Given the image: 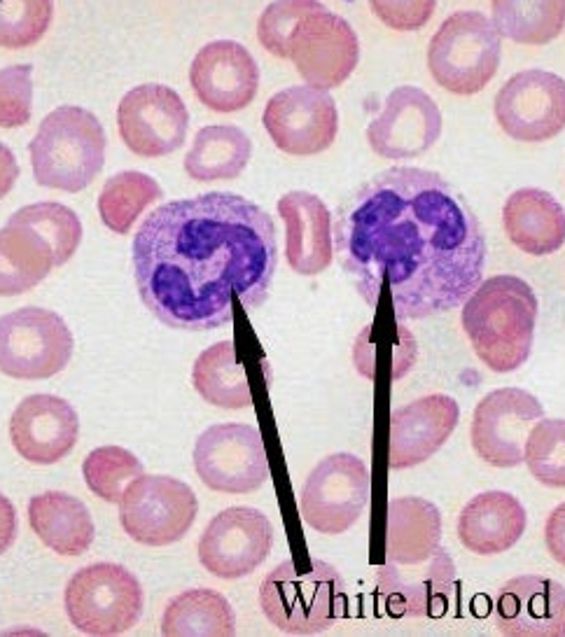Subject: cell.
<instances>
[{"label": "cell", "instance_id": "cell-13", "mask_svg": "<svg viewBox=\"0 0 565 637\" xmlns=\"http://www.w3.org/2000/svg\"><path fill=\"white\" fill-rule=\"evenodd\" d=\"M262 124L281 152L313 157L337 140L339 110L327 89L295 84L269 98Z\"/></svg>", "mask_w": 565, "mask_h": 637}, {"label": "cell", "instance_id": "cell-34", "mask_svg": "<svg viewBox=\"0 0 565 637\" xmlns=\"http://www.w3.org/2000/svg\"><path fill=\"white\" fill-rule=\"evenodd\" d=\"M162 199V187L141 171H122L108 178L99 194V215L115 234H129L145 208Z\"/></svg>", "mask_w": 565, "mask_h": 637}, {"label": "cell", "instance_id": "cell-39", "mask_svg": "<svg viewBox=\"0 0 565 637\" xmlns=\"http://www.w3.org/2000/svg\"><path fill=\"white\" fill-rule=\"evenodd\" d=\"M323 7L320 0H274L269 3L257 21L260 45L278 59H290V42L297 24L306 14L323 10Z\"/></svg>", "mask_w": 565, "mask_h": 637}, {"label": "cell", "instance_id": "cell-22", "mask_svg": "<svg viewBox=\"0 0 565 637\" xmlns=\"http://www.w3.org/2000/svg\"><path fill=\"white\" fill-rule=\"evenodd\" d=\"M460 406L449 395H428L390 413L388 465L395 472L430 460L451 437Z\"/></svg>", "mask_w": 565, "mask_h": 637}, {"label": "cell", "instance_id": "cell-17", "mask_svg": "<svg viewBox=\"0 0 565 637\" xmlns=\"http://www.w3.org/2000/svg\"><path fill=\"white\" fill-rule=\"evenodd\" d=\"M274 525L253 507L220 511L199 539V560L215 577L234 581L253 574L269 558Z\"/></svg>", "mask_w": 565, "mask_h": 637}, {"label": "cell", "instance_id": "cell-15", "mask_svg": "<svg viewBox=\"0 0 565 637\" xmlns=\"http://www.w3.org/2000/svg\"><path fill=\"white\" fill-rule=\"evenodd\" d=\"M290 59L304 84L341 87L360 61V40L344 17L323 7L299 21L290 42Z\"/></svg>", "mask_w": 565, "mask_h": 637}, {"label": "cell", "instance_id": "cell-7", "mask_svg": "<svg viewBox=\"0 0 565 637\" xmlns=\"http://www.w3.org/2000/svg\"><path fill=\"white\" fill-rule=\"evenodd\" d=\"M64 602L68 621L80 633L122 635L141 621L143 586L127 567L96 563L73 574Z\"/></svg>", "mask_w": 565, "mask_h": 637}, {"label": "cell", "instance_id": "cell-40", "mask_svg": "<svg viewBox=\"0 0 565 637\" xmlns=\"http://www.w3.org/2000/svg\"><path fill=\"white\" fill-rule=\"evenodd\" d=\"M33 110V66L0 68V129H19L29 124Z\"/></svg>", "mask_w": 565, "mask_h": 637}, {"label": "cell", "instance_id": "cell-42", "mask_svg": "<svg viewBox=\"0 0 565 637\" xmlns=\"http://www.w3.org/2000/svg\"><path fill=\"white\" fill-rule=\"evenodd\" d=\"M544 544L549 556L565 567V502L558 504L544 523Z\"/></svg>", "mask_w": 565, "mask_h": 637}, {"label": "cell", "instance_id": "cell-31", "mask_svg": "<svg viewBox=\"0 0 565 637\" xmlns=\"http://www.w3.org/2000/svg\"><path fill=\"white\" fill-rule=\"evenodd\" d=\"M192 383L201 399L218 409L239 411L253 404V392L234 341H220L206 348L194 362Z\"/></svg>", "mask_w": 565, "mask_h": 637}, {"label": "cell", "instance_id": "cell-11", "mask_svg": "<svg viewBox=\"0 0 565 637\" xmlns=\"http://www.w3.org/2000/svg\"><path fill=\"white\" fill-rule=\"evenodd\" d=\"M192 458L201 483L215 493H255L269 479L262 434L246 423L208 427L199 434Z\"/></svg>", "mask_w": 565, "mask_h": 637}, {"label": "cell", "instance_id": "cell-12", "mask_svg": "<svg viewBox=\"0 0 565 637\" xmlns=\"http://www.w3.org/2000/svg\"><path fill=\"white\" fill-rule=\"evenodd\" d=\"M122 143L136 157L157 159L180 150L190 129L183 96L166 84H138L122 96L117 108Z\"/></svg>", "mask_w": 565, "mask_h": 637}, {"label": "cell", "instance_id": "cell-35", "mask_svg": "<svg viewBox=\"0 0 565 637\" xmlns=\"http://www.w3.org/2000/svg\"><path fill=\"white\" fill-rule=\"evenodd\" d=\"M8 222L29 224L40 236L50 243L54 252V266H64L71 262L75 250L82 243V222L73 208L57 201H38L24 206L10 217Z\"/></svg>", "mask_w": 565, "mask_h": 637}, {"label": "cell", "instance_id": "cell-18", "mask_svg": "<svg viewBox=\"0 0 565 637\" xmlns=\"http://www.w3.org/2000/svg\"><path fill=\"white\" fill-rule=\"evenodd\" d=\"M442 136V110L428 91L402 84L367 126V143L383 159L421 157Z\"/></svg>", "mask_w": 565, "mask_h": 637}, {"label": "cell", "instance_id": "cell-21", "mask_svg": "<svg viewBox=\"0 0 565 637\" xmlns=\"http://www.w3.org/2000/svg\"><path fill=\"white\" fill-rule=\"evenodd\" d=\"M80 437V418L71 402L54 395H31L10 418V441L33 465H54L73 451Z\"/></svg>", "mask_w": 565, "mask_h": 637}, {"label": "cell", "instance_id": "cell-5", "mask_svg": "<svg viewBox=\"0 0 565 637\" xmlns=\"http://www.w3.org/2000/svg\"><path fill=\"white\" fill-rule=\"evenodd\" d=\"M346 586L337 567L320 558L285 560L264 577L260 607L271 626L288 635H318L344 612Z\"/></svg>", "mask_w": 565, "mask_h": 637}, {"label": "cell", "instance_id": "cell-8", "mask_svg": "<svg viewBox=\"0 0 565 637\" xmlns=\"http://www.w3.org/2000/svg\"><path fill=\"white\" fill-rule=\"evenodd\" d=\"M73 355V334L59 313L24 306L0 318V374L45 381L61 374Z\"/></svg>", "mask_w": 565, "mask_h": 637}, {"label": "cell", "instance_id": "cell-36", "mask_svg": "<svg viewBox=\"0 0 565 637\" xmlns=\"http://www.w3.org/2000/svg\"><path fill=\"white\" fill-rule=\"evenodd\" d=\"M143 474V462L122 446L94 448L82 462V476L89 490L110 504H120L124 490Z\"/></svg>", "mask_w": 565, "mask_h": 637}, {"label": "cell", "instance_id": "cell-28", "mask_svg": "<svg viewBox=\"0 0 565 637\" xmlns=\"http://www.w3.org/2000/svg\"><path fill=\"white\" fill-rule=\"evenodd\" d=\"M29 523L40 542L59 556H82L94 544V521L78 497L50 490L29 502Z\"/></svg>", "mask_w": 565, "mask_h": 637}, {"label": "cell", "instance_id": "cell-9", "mask_svg": "<svg viewBox=\"0 0 565 637\" xmlns=\"http://www.w3.org/2000/svg\"><path fill=\"white\" fill-rule=\"evenodd\" d=\"M372 472L367 462L351 453H334L320 460L299 495L304 523L323 535L351 530L369 507Z\"/></svg>", "mask_w": 565, "mask_h": 637}, {"label": "cell", "instance_id": "cell-6", "mask_svg": "<svg viewBox=\"0 0 565 637\" xmlns=\"http://www.w3.org/2000/svg\"><path fill=\"white\" fill-rule=\"evenodd\" d=\"M502 38L486 14L453 12L428 45V68L439 87L456 96L479 94L500 68Z\"/></svg>", "mask_w": 565, "mask_h": 637}, {"label": "cell", "instance_id": "cell-4", "mask_svg": "<svg viewBox=\"0 0 565 637\" xmlns=\"http://www.w3.org/2000/svg\"><path fill=\"white\" fill-rule=\"evenodd\" d=\"M106 131L99 117L80 105H59L29 143L33 175L40 187L78 194L106 164Z\"/></svg>", "mask_w": 565, "mask_h": 637}, {"label": "cell", "instance_id": "cell-44", "mask_svg": "<svg viewBox=\"0 0 565 637\" xmlns=\"http://www.w3.org/2000/svg\"><path fill=\"white\" fill-rule=\"evenodd\" d=\"M19 178V164L15 152L8 145L0 143V199L8 196Z\"/></svg>", "mask_w": 565, "mask_h": 637}, {"label": "cell", "instance_id": "cell-2", "mask_svg": "<svg viewBox=\"0 0 565 637\" xmlns=\"http://www.w3.org/2000/svg\"><path fill=\"white\" fill-rule=\"evenodd\" d=\"M143 306L171 329L208 332L269 297L278 266L276 224L246 196L208 192L164 203L131 245Z\"/></svg>", "mask_w": 565, "mask_h": 637}, {"label": "cell", "instance_id": "cell-32", "mask_svg": "<svg viewBox=\"0 0 565 637\" xmlns=\"http://www.w3.org/2000/svg\"><path fill=\"white\" fill-rule=\"evenodd\" d=\"M162 633L169 637H229L236 635V614L220 591L192 588L173 598L164 609Z\"/></svg>", "mask_w": 565, "mask_h": 637}, {"label": "cell", "instance_id": "cell-25", "mask_svg": "<svg viewBox=\"0 0 565 637\" xmlns=\"http://www.w3.org/2000/svg\"><path fill=\"white\" fill-rule=\"evenodd\" d=\"M526 509L512 493L488 490L474 495L458 518V539L477 556L505 553L526 532Z\"/></svg>", "mask_w": 565, "mask_h": 637}, {"label": "cell", "instance_id": "cell-10", "mask_svg": "<svg viewBox=\"0 0 565 637\" xmlns=\"http://www.w3.org/2000/svg\"><path fill=\"white\" fill-rule=\"evenodd\" d=\"M199 502L187 483L162 474H143L120 500L122 530L143 546H169L190 532Z\"/></svg>", "mask_w": 565, "mask_h": 637}, {"label": "cell", "instance_id": "cell-3", "mask_svg": "<svg viewBox=\"0 0 565 637\" xmlns=\"http://www.w3.org/2000/svg\"><path fill=\"white\" fill-rule=\"evenodd\" d=\"M460 318L474 353L495 374H509L530 357L537 297L533 287L519 276L481 280L465 299Z\"/></svg>", "mask_w": 565, "mask_h": 637}, {"label": "cell", "instance_id": "cell-24", "mask_svg": "<svg viewBox=\"0 0 565 637\" xmlns=\"http://www.w3.org/2000/svg\"><path fill=\"white\" fill-rule=\"evenodd\" d=\"M285 224V259L299 276H318L334 257L332 213L320 196L295 189L278 199Z\"/></svg>", "mask_w": 565, "mask_h": 637}, {"label": "cell", "instance_id": "cell-16", "mask_svg": "<svg viewBox=\"0 0 565 637\" xmlns=\"http://www.w3.org/2000/svg\"><path fill=\"white\" fill-rule=\"evenodd\" d=\"M544 409L540 399L521 388L488 392L472 416V448L488 465L509 469L523 462V446Z\"/></svg>", "mask_w": 565, "mask_h": 637}, {"label": "cell", "instance_id": "cell-30", "mask_svg": "<svg viewBox=\"0 0 565 637\" xmlns=\"http://www.w3.org/2000/svg\"><path fill=\"white\" fill-rule=\"evenodd\" d=\"M253 157L248 133L234 124H211L197 131L185 157V171L197 182L234 180Z\"/></svg>", "mask_w": 565, "mask_h": 637}, {"label": "cell", "instance_id": "cell-38", "mask_svg": "<svg viewBox=\"0 0 565 637\" xmlns=\"http://www.w3.org/2000/svg\"><path fill=\"white\" fill-rule=\"evenodd\" d=\"M54 0H0V47L24 49L50 31Z\"/></svg>", "mask_w": 565, "mask_h": 637}, {"label": "cell", "instance_id": "cell-23", "mask_svg": "<svg viewBox=\"0 0 565 637\" xmlns=\"http://www.w3.org/2000/svg\"><path fill=\"white\" fill-rule=\"evenodd\" d=\"M495 628L509 637H563L565 588L535 574L509 579L495 595Z\"/></svg>", "mask_w": 565, "mask_h": 637}, {"label": "cell", "instance_id": "cell-43", "mask_svg": "<svg viewBox=\"0 0 565 637\" xmlns=\"http://www.w3.org/2000/svg\"><path fill=\"white\" fill-rule=\"evenodd\" d=\"M19 532V521H17V509L8 497L0 495V556L15 544Z\"/></svg>", "mask_w": 565, "mask_h": 637}, {"label": "cell", "instance_id": "cell-41", "mask_svg": "<svg viewBox=\"0 0 565 637\" xmlns=\"http://www.w3.org/2000/svg\"><path fill=\"white\" fill-rule=\"evenodd\" d=\"M369 7L393 31H418L435 14L437 0H369Z\"/></svg>", "mask_w": 565, "mask_h": 637}, {"label": "cell", "instance_id": "cell-20", "mask_svg": "<svg viewBox=\"0 0 565 637\" xmlns=\"http://www.w3.org/2000/svg\"><path fill=\"white\" fill-rule=\"evenodd\" d=\"M456 593V565L449 551L439 549L428 563L400 567L383 565L379 570V598L393 619H439Z\"/></svg>", "mask_w": 565, "mask_h": 637}, {"label": "cell", "instance_id": "cell-37", "mask_svg": "<svg viewBox=\"0 0 565 637\" xmlns=\"http://www.w3.org/2000/svg\"><path fill=\"white\" fill-rule=\"evenodd\" d=\"M523 462L542 486L565 488V420H540L523 446Z\"/></svg>", "mask_w": 565, "mask_h": 637}, {"label": "cell", "instance_id": "cell-33", "mask_svg": "<svg viewBox=\"0 0 565 637\" xmlns=\"http://www.w3.org/2000/svg\"><path fill=\"white\" fill-rule=\"evenodd\" d=\"M500 38L519 45H549L565 28V0H491Z\"/></svg>", "mask_w": 565, "mask_h": 637}, {"label": "cell", "instance_id": "cell-26", "mask_svg": "<svg viewBox=\"0 0 565 637\" xmlns=\"http://www.w3.org/2000/svg\"><path fill=\"white\" fill-rule=\"evenodd\" d=\"M502 227L526 255L547 257L565 245V210L544 189L523 187L509 194L502 206Z\"/></svg>", "mask_w": 565, "mask_h": 637}, {"label": "cell", "instance_id": "cell-27", "mask_svg": "<svg viewBox=\"0 0 565 637\" xmlns=\"http://www.w3.org/2000/svg\"><path fill=\"white\" fill-rule=\"evenodd\" d=\"M442 549V514L430 500L407 495L388 502L386 563L411 567L428 563Z\"/></svg>", "mask_w": 565, "mask_h": 637}, {"label": "cell", "instance_id": "cell-1", "mask_svg": "<svg viewBox=\"0 0 565 637\" xmlns=\"http://www.w3.org/2000/svg\"><path fill=\"white\" fill-rule=\"evenodd\" d=\"M334 250L369 308L388 287L395 318L453 311L484 280L486 236L470 203L439 173L388 168L341 203Z\"/></svg>", "mask_w": 565, "mask_h": 637}, {"label": "cell", "instance_id": "cell-14", "mask_svg": "<svg viewBox=\"0 0 565 637\" xmlns=\"http://www.w3.org/2000/svg\"><path fill=\"white\" fill-rule=\"evenodd\" d=\"M495 119L521 143L556 138L565 129V80L542 68L512 75L495 96Z\"/></svg>", "mask_w": 565, "mask_h": 637}, {"label": "cell", "instance_id": "cell-19", "mask_svg": "<svg viewBox=\"0 0 565 637\" xmlns=\"http://www.w3.org/2000/svg\"><path fill=\"white\" fill-rule=\"evenodd\" d=\"M194 96L213 112H239L255 101L260 66L236 40H213L194 56L190 66Z\"/></svg>", "mask_w": 565, "mask_h": 637}, {"label": "cell", "instance_id": "cell-29", "mask_svg": "<svg viewBox=\"0 0 565 637\" xmlns=\"http://www.w3.org/2000/svg\"><path fill=\"white\" fill-rule=\"evenodd\" d=\"M54 269L50 243L29 224L0 229V297H17L43 283Z\"/></svg>", "mask_w": 565, "mask_h": 637}]
</instances>
